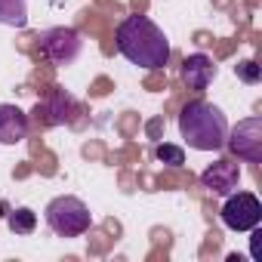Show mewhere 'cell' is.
<instances>
[{
	"mask_svg": "<svg viewBox=\"0 0 262 262\" xmlns=\"http://www.w3.org/2000/svg\"><path fill=\"white\" fill-rule=\"evenodd\" d=\"M68 105H71V99L65 96V90H56L43 105H37V111H47V123L50 126H59V123H65L68 120Z\"/></svg>",
	"mask_w": 262,
	"mask_h": 262,
	"instance_id": "cell-11",
	"label": "cell"
},
{
	"mask_svg": "<svg viewBox=\"0 0 262 262\" xmlns=\"http://www.w3.org/2000/svg\"><path fill=\"white\" fill-rule=\"evenodd\" d=\"M222 222L231 231H250L262 222V204L253 191H231L222 204Z\"/></svg>",
	"mask_w": 262,
	"mask_h": 262,
	"instance_id": "cell-5",
	"label": "cell"
},
{
	"mask_svg": "<svg viewBox=\"0 0 262 262\" xmlns=\"http://www.w3.org/2000/svg\"><path fill=\"white\" fill-rule=\"evenodd\" d=\"M114 43L126 62L148 68V71L167 68V62H170V40H167L164 28H158L148 16H126L117 25Z\"/></svg>",
	"mask_w": 262,
	"mask_h": 262,
	"instance_id": "cell-1",
	"label": "cell"
},
{
	"mask_svg": "<svg viewBox=\"0 0 262 262\" xmlns=\"http://www.w3.org/2000/svg\"><path fill=\"white\" fill-rule=\"evenodd\" d=\"M234 71H237V77H241L244 83H259V80H262V68H259L253 59L237 62V68H234Z\"/></svg>",
	"mask_w": 262,
	"mask_h": 262,
	"instance_id": "cell-14",
	"label": "cell"
},
{
	"mask_svg": "<svg viewBox=\"0 0 262 262\" xmlns=\"http://www.w3.org/2000/svg\"><path fill=\"white\" fill-rule=\"evenodd\" d=\"M0 25L25 28L28 25V0H0Z\"/></svg>",
	"mask_w": 262,
	"mask_h": 262,
	"instance_id": "cell-10",
	"label": "cell"
},
{
	"mask_svg": "<svg viewBox=\"0 0 262 262\" xmlns=\"http://www.w3.org/2000/svg\"><path fill=\"white\" fill-rule=\"evenodd\" d=\"M237 182H241V167L234 164V161H216V164H210L204 173H201V185L207 188V191H213V194H219V198H225V194H231L234 188H237Z\"/></svg>",
	"mask_w": 262,
	"mask_h": 262,
	"instance_id": "cell-7",
	"label": "cell"
},
{
	"mask_svg": "<svg viewBox=\"0 0 262 262\" xmlns=\"http://www.w3.org/2000/svg\"><path fill=\"white\" fill-rule=\"evenodd\" d=\"M43 213H47L50 231L59 234V237H80V234H86V231L93 228V213H90V207H86L80 198H74V194H59V198H53Z\"/></svg>",
	"mask_w": 262,
	"mask_h": 262,
	"instance_id": "cell-3",
	"label": "cell"
},
{
	"mask_svg": "<svg viewBox=\"0 0 262 262\" xmlns=\"http://www.w3.org/2000/svg\"><path fill=\"white\" fill-rule=\"evenodd\" d=\"M28 136V114L19 105H0V145H19Z\"/></svg>",
	"mask_w": 262,
	"mask_h": 262,
	"instance_id": "cell-9",
	"label": "cell"
},
{
	"mask_svg": "<svg viewBox=\"0 0 262 262\" xmlns=\"http://www.w3.org/2000/svg\"><path fill=\"white\" fill-rule=\"evenodd\" d=\"M83 53V37L77 28H68V25H59V28H47L40 31V56L50 62V65H74L77 56Z\"/></svg>",
	"mask_w": 262,
	"mask_h": 262,
	"instance_id": "cell-4",
	"label": "cell"
},
{
	"mask_svg": "<svg viewBox=\"0 0 262 262\" xmlns=\"http://www.w3.org/2000/svg\"><path fill=\"white\" fill-rule=\"evenodd\" d=\"M225 145L231 148L234 158H241L247 164H262V114L237 120V126L228 129Z\"/></svg>",
	"mask_w": 262,
	"mask_h": 262,
	"instance_id": "cell-6",
	"label": "cell"
},
{
	"mask_svg": "<svg viewBox=\"0 0 262 262\" xmlns=\"http://www.w3.org/2000/svg\"><path fill=\"white\" fill-rule=\"evenodd\" d=\"M216 74H219V68H216V62H213L207 53H191V56H185V62H182V77H185L188 90L204 93V90L216 80Z\"/></svg>",
	"mask_w": 262,
	"mask_h": 262,
	"instance_id": "cell-8",
	"label": "cell"
},
{
	"mask_svg": "<svg viewBox=\"0 0 262 262\" xmlns=\"http://www.w3.org/2000/svg\"><path fill=\"white\" fill-rule=\"evenodd\" d=\"M155 155H158V161H161V164H167V167H182V164H185V151H182L179 145H170V142L158 145V148H155Z\"/></svg>",
	"mask_w": 262,
	"mask_h": 262,
	"instance_id": "cell-13",
	"label": "cell"
},
{
	"mask_svg": "<svg viewBox=\"0 0 262 262\" xmlns=\"http://www.w3.org/2000/svg\"><path fill=\"white\" fill-rule=\"evenodd\" d=\"M250 231H253V237H250V256L259 262V259H262V244H259V234H262V231H259V225L250 228Z\"/></svg>",
	"mask_w": 262,
	"mask_h": 262,
	"instance_id": "cell-15",
	"label": "cell"
},
{
	"mask_svg": "<svg viewBox=\"0 0 262 262\" xmlns=\"http://www.w3.org/2000/svg\"><path fill=\"white\" fill-rule=\"evenodd\" d=\"M4 213H10V204H4V201H0V216H4Z\"/></svg>",
	"mask_w": 262,
	"mask_h": 262,
	"instance_id": "cell-16",
	"label": "cell"
},
{
	"mask_svg": "<svg viewBox=\"0 0 262 262\" xmlns=\"http://www.w3.org/2000/svg\"><path fill=\"white\" fill-rule=\"evenodd\" d=\"M7 225H10V231L13 234H31L34 228H37V213L31 210V207H10V213H7Z\"/></svg>",
	"mask_w": 262,
	"mask_h": 262,
	"instance_id": "cell-12",
	"label": "cell"
},
{
	"mask_svg": "<svg viewBox=\"0 0 262 262\" xmlns=\"http://www.w3.org/2000/svg\"><path fill=\"white\" fill-rule=\"evenodd\" d=\"M179 133L194 151H219L228 139V120L219 105L194 99L179 114Z\"/></svg>",
	"mask_w": 262,
	"mask_h": 262,
	"instance_id": "cell-2",
	"label": "cell"
}]
</instances>
